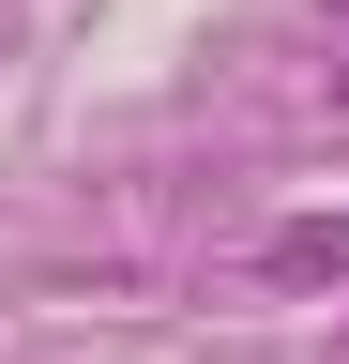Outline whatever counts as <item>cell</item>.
I'll use <instances>...</instances> for the list:
<instances>
[{
  "mask_svg": "<svg viewBox=\"0 0 349 364\" xmlns=\"http://www.w3.org/2000/svg\"><path fill=\"white\" fill-rule=\"evenodd\" d=\"M258 273H274V289H349V213L274 228V243H258Z\"/></svg>",
  "mask_w": 349,
  "mask_h": 364,
  "instance_id": "1",
  "label": "cell"
}]
</instances>
